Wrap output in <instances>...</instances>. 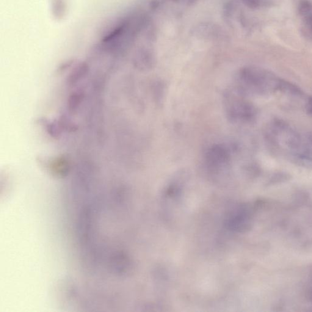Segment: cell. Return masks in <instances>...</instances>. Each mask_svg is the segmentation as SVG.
<instances>
[{
    "mask_svg": "<svg viewBox=\"0 0 312 312\" xmlns=\"http://www.w3.org/2000/svg\"><path fill=\"white\" fill-rule=\"evenodd\" d=\"M239 81L242 92L268 96L282 92L284 81L272 71L258 67H246L240 71Z\"/></svg>",
    "mask_w": 312,
    "mask_h": 312,
    "instance_id": "obj_1",
    "label": "cell"
},
{
    "mask_svg": "<svg viewBox=\"0 0 312 312\" xmlns=\"http://www.w3.org/2000/svg\"><path fill=\"white\" fill-rule=\"evenodd\" d=\"M225 101L226 115L233 122L247 123L255 119L256 107L239 93H227Z\"/></svg>",
    "mask_w": 312,
    "mask_h": 312,
    "instance_id": "obj_2",
    "label": "cell"
},
{
    "mask_svg": "<svg viewBox=\"0 0 312 312\" xmlns=\"http://www.w3.org/2000/svg\"><path fill=\"white\" fill-rule=\"evenodd\" d=\"M205 159L206 164L209 167H222L230 161V153L225 146L215 145L207 151Z\"/></svg>",
    "mask_w": 312,
    "mask_h": 312,
    "instance_id": "obj_3",
    "label": "cell"
},
{
    "mask_svg": "<svg viewBox=\"0 0 312 312\" xmlns=\"http://www.w3.org/2000/svg\"><path fill=\"white\" fill-rule=\"evenodd\" d=\"M135 62L138 67L148 69L153 67L154 57L153 52L148 48L140 49L137 54Z\"/></svg>",
    "mask_w": 312,
    "mask_h": 312,
    "instance_id": "obj_4",
    "label": "cell"
},
{
    "mask_svg": "<svg viewBox=\"0 0 312 312\" xmlns=\"http://www.w3.org/2000/svg\"><path fill=\"white\" fill-rule=\"evenodd\" d=\"M299 13L300 15L307 16L311 15L312 12V4L308 0H303L299 4Z\"/></svg>",
    "mask_w": 312,
    "mask_h": 312,
    "instance_id": "obj_5",
    "label": "cell"
},
{
    "mask_svg": "<svg viewBox=\"0 0 312 312\" xmlns=\"http://www.w3.org/2000/svg\"><path fill=\"white\" fill-rule=\"evenodd\" d=\"M242 1L246 5L251 9H257L261 5L262 0H242Z\"/></svg>",
    "mask_w": 312,
    "mask_h": 312,
    "instance_id": "obj_6",
    "label": "cell"
},
{
    "mask_svg": "<svg viewBox=\"0 0 312 312\" xmlns=\"http://www.w3.org/2000/svg\"><path fill=\"white\" fill-rule=\"evenodd\" d=\"M172 1L181 4L192 5L195 4L196 0H172Z\"/></svg>",
    "mask_w": 312,
    "mask_h": 312,
    "instance_id": "obj_7",
    "label": "cell"
},
{
    "mask_svg": "<svg viewBox=\"0 0 312 312\" xmlns=\"http://www.w3.org/2000/svg\"><path fill=\"white\" fill-rule=\"evenodd\" d=\"M305 24L309 27V29L312 31V15L305 16Z\"/></svg>",
    "mask_w": 312,
    "mask_h": 312,
    "instance_id": "obj_8",
    "label": "cell"
},
{
    "mask_svg": "<svg viewBox=\"0 0 312 312\" xmlns=\"http://www.w3.org/2000/svg\"><path fill=\"white\" fill-rule=\"evenodd\" d=\"M308 297L312 301V287L309 290L308 293Z\"/></svg>",
    "mask_w": 312,
    "mask_h": 312,
    "instance_id": "obj_9",
    "label": "cell"
},
{
    "mask_svg": "<svg viewBox=\"0 0 312 312\" xmlns=\"http://www.w3.org/2000/svg\"><path fill=\"white\" fill-rule=\"evenodd\" d=\"M311 111L312 112V103L311 104V108H310Z\"/></svg>",
    "mask_w": 312,
    "mask_h": 312,
    "instance_id": "obj_10",
    "label": "cell"
}]
</instances>
